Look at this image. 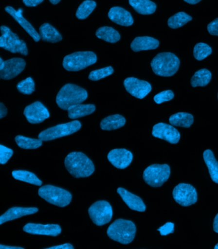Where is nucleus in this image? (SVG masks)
<instances>
[{
  "instance_id": "obj_34",
  "label": "nucleus",
  "mask_w": 218,
  "mask_h": 249,
  "mask_svg": "<svg viewBox=\"0 0 218 249\" xmlns=\"http://www.w3.org/2000/svg\"><path fill=\"white\" fill-rule=\"evenodd\" d=\"M96 6V3L93 0H85L77 9L76 16L77 19H86L95 9Z\"/></svg>"
},
{
  "instance_id": "obj_25",
  "label": "nucleus",
  "mask_w": 218,
  "mask_h": 249,
  "mask_svg": "<svg viewBox=\"0 0 218 249\" xmlns=\"http://www.w3.org/2000/svg\"><path fill=\"white\" fill-rule=\"evenodd\" d=\"M130 5L138 13L142 15H150L156 11V3L150 0H129Z\"/></svg>"
},
{
  "instance_id": "obj_48",
  "label": "nucleus",
  "mask_w": 218,
  "mask_h": 249,
  "mask_svg": "<svg viewBox=\"0 0 218 249\" xmlns=\"http://www.w3.org/2000/svg\"><path fill=\"white\" fill-rule=\"evenodd\" d=\"M5 66V62L3 60V59L0 58V70H2Z\"/></svg>"
},
{
  "instance_id": "obj_1",
  "label": "nucleus",
  "mask_w": 218,
  "mask_h": 249,
  "mask_svg": "<svg viewBox=\"0 0 218 249\" xmlns=\"http://www.w3.org/2000/svg\"><path fill=\"white\" fill-rule=\"evenodd\" d=\"M65 166L69 173L76 178L89 177L95 171L92 161L81 152L70 153L65 159Z\"/></svg>"
},
{
  "instance_id": "obj_29",
  "label": "nucleus",
  "mask_w": 218,
  "mask_h": 249,
  "mask_svg": "<svg viewBox=\"0 0 218 249\" xmlns=\"http://www.w3.org/2000/svg\"><path fill=\"white\" fill-rule=\"evenodd\" d=\"M97 37L109 43H116L120 39L119 33L109 26L99 28L95 33Z\"/></svg>"
},
{
  "instance_id": "obj_19",
  "label": "nucleus",
  "mask_w": 218,
  "mask_h": 249,
  "mask_svg": "<svg viewBox=\"0 0 218 249\" xmlns=\"http://www.w3.org/2000/svg\"><path fill=\"white\" fill-rule=\"evenodd\" d=\"M117 193L130 209L140 212L145 211L146 206L141 198L138 196L134 195L121 187L117 189Z\"/></svg>"
},
{
  "instance_id": "obj_8",
  "label": "nucleus",
  "mask_w": 218,
  "mask_h": 249,
  "mask_svg": "<svg viewBox=\"0 0 218 249\" xmlns=\"http://www.w3.org/2000/svg\"><path fill=\"white\" fill-rule=\"evenodd\" d=\"M81 127L80 122L74 120L69 123L60 124L49 128L40 132L38 138L42 142H49V141L56 140L57 138L71 135L78 131Z\"/></svg>"
},
{
  "instance_id": "obj_6",
  "label": "nucleus",
  "mask_w": 218,
  "mask_h": 249,
  "mask_svg": "<svg viewBox=\"0 0 218 249\" xmlns=\"http://www.w3.org/2000/svg\"><path fill=\"white\" fill-rule=\"evenodd\" d=\"M97 58L91 52H76L67 55L63 60V66L68 71H79L96 63Z\"/></svg>"
},
{
  "instance_id": "obj_41",
  "label": "nucleus",
  "mask_w": 218,
  "mask_h": 249,
  "mask_svg": "<svg viewBox=\"0 0 218 249\" xmlns=\"http://www.w3.org/2000/svg\"><path fill=\"white\" fill-rule=\"evenodd\" d=\"M207 30L212 36H218V18L208 24Z\"/></svg>"
},
{
  "instance_id": "obj_9",
  "label": "nucleus",
  "mask_w": 218,
  "mask_h": 249,
  "mask_svg": "<svg viewBox=\"0 0 218 249\" xmlns=\"http://www.w3.org/2000/svg\"><path fill=\"white\" fill-rule=\"evenodd\" d=\"M170 176V167L168 164H152L144 171V181L150 186H162Z\"/></svg>"
},
{
  "instance_id": "obj_20",
  "label": "nucleus",
  "mask_w": 218,
  "mask_h": 249,
  "mask_svg": "<svg viewBox=\"0 0 218 249\" xmlns=\"http://www.w3.org/2000/svg\"><path fill=\"white\" fill-rule=\"evenodd\" d=\"M109 18L111 21L120 26H130L134 22L131 13L119 7L111 8L109 12Z\"/></svg>"
},
{
  "instance_id": "obj_18",
  "label": "nucleus",
  "mask_w": 218,
  "mask_h": 249,
  "mask_svg": "<svg viewBox=\"0 0 218 249\" xmlns=\"http://www.w3.org/2000/svg\"><path fill=\"white\" fill-rule=\"evenodd\" d=\"M5 11L9 14L10 15L16 20L24 28V30L32 36V38L34 40V41L38 42L40 39V36L39 34L36 32V30L33 27V26L26 19H24L22 14L23 12V10L19 9L18 11H16L13 7H6Z\"/></svg>"
},
{
  "instance_id": "obj_32",
  "label": "nucleus",
  "mask_w": 218,
  "mask_h": 249,
  "mask_svg": "<svg viewBox=\"0 0 218 249\" xmlns=\"http://www.w3.org/2000/svg\"><path fill=\"white\" fill-rule=\"evenodd\" d=\"M15 141L18 146L25 150H34L42 146V141L39 139L26 138L22 136L16 137Z\"/></svg>"
},
{
  "instance_id": "obj_42",
  "label": "nucleus",
  "mask_w": 218,
  "mask_h": 249,
  "mask_svg": "<svg viewBox=\"0 0 218 249\" xmlns=\"http://www.w3.org/2000/svg\"><path fill=\"white\" fill-rule=\"evenodd\" d=\"M43 1L44 0H22L24 5L28 7H36Z\"/></svg>"
},
{
  "instance_id": "obj_35",
  "label": "nucleus",
  "mask_w": 218,
  "mask_h": 249,
  "mask_svg": "<svg viewBox=\"0 0 218 249\" xmlns=\"http://www.w3.org/2000/svg\"><path fill=\"white\" fill-rule=\"evenodd\" d=\"M212 52H213L212 48L209 45L200 42L195 45L194 50H193V55L196 60L201 61L211 55Z\"/></svg>"
},
{
  "instance_id": "obj_2",
  "label": "nucleus",
  "mask_w": 218,
  "mask_h": 249,
  "mask_svg": "<svg viewBox=\"0 0 218 249\" xmlns=\"http://www.w3.org/2000/svg\"><path fill=\"white\" fill-rule=\"evenodd\" d=\"M88 93L85 89L73 84H67L59 91L56 102L61 109L67 110L71 106L86 101Z\"/></svg>"
},
{
  "instance_id": "obj_31",
  "label": "nucleus",
  "mask_w": 218,
  "mask_h": 249,
  "mask_svg": "<svg viewBox=\"0 0 218 249\" xmlns=\"http://www.w3.org/2000/svg\"><path fill=\"white\" fill-rule=\"evenodd\" d=\"M212 74L206 69L198 71L191 79V85L193 87H205L211 80Z\"/></svg>"
},
{
  "instance_id": "obj_47",
  "label": "nucleus",
  "mask_w": 218,
  "mask_h": 249,
  "mask_svg": "<svg viewBox=\"0 0 218 249\" xmlns=\"http://www.w3.org/2000/svg\"><path fill=\"white\" fill-rule=\"evenodd\" d=\"M184 1L187 3L191 4V5H195V4L199 3L201 0H184Z\"/></svg>"
},
{
  "instance_id": "obj_44",
  "label": "nucleus",
  "mask_w": 218,
  "mask_h": 249,
  "mask_svg": "<svg viewBox=\"0 0 218 249\" xmlns=\"http://www.w3.org/2000/svg\"><path fill=\"white\" fill-rule=\"evenodd\" d=\"M7 114V109L3 103H0V118L2 119Z\"/></svg>"
},
{
  "instance_id": "obj_30",
  "label": "nucleus",
  "mask_w": 218,
  "mask_h": 249,
  "mask_svg": "<svg viewBox=\"0 0 218 249\" xmlns=\"http://www.w3.org/2000/svg\"><path fill=\"white\" fill-rule=\"evenodd\" d=\"M12 177L14 178L24 181L32 184L36 185V186H41L42 184V181L38 178V177L33 173L30 172L28 171L23 170H17L12 171Z\"/></svg>"
},
{
  "instance_id": "obj_7",
  "label": "nucleus",
  "mask_w": 218,
  "mask_h": 249,
  "mask_svg": "<svg viewBox=\"0 0 218 249\" xmlns=\"http://www.w3.org/2000/svg\"><path fill=\"white\" fill-rule=\"evenodd\" d=\"M0 47L12 53H19L23 56L28 54L27 46L24 40L20 39L17 34H14L5 26L1 27Z\"/></svg>"
},
{
  "instance_id": "obj_49",
  "label": "nucleus",
  "mask_w": 218,
  "mask_h": 249,
  "mask_svg": "<svg viewBox=\"0 0 218 249\" xmlns=\"http://www.w3.org/2000/svg\"><path fill=\"white\" fill-rule=\"evenodd\" d=\"M61 0H50V1L52 4H54V5H56V4H58L60 3Z\"/></svg>"
},
{
  "instance_id": "obj_12",
  "label": "nucleus",
  "mask_w": 218,
  "mask_h": 249,
  "mask_svg": "<svg viewBox=\"0 0 218 249\" xmlns=\"http://www.w3.org/2000/svg\"><path fill=\"white\" fill-rule=\"evenodd\" d=\"M124 85L128 93L139 99H144L152 90L149 83L135 77L126 78L124 81Z\"/></svg>"
},
{
  "instance_id": "obj_39",
  "label": "nucleus",
  "mask_w": 218,
  "mask_h": 249,
  "mask_svg": "<svg viewBox=\"0 0 218 249\" xmlns=\"http://www.w3.org/2000/svg\"><path fill=\"white\" fill-rule=\"evenodd\" d=\"M13 150L3 145H0V163L5 164L13 155Z\"/></svg>"
},
{
  "instance_id": "obj_24",
  "label": "nucleus",
  "mask_w": 218,
  "mask_h": 249,
  "mask_svg": "<svg viewBox=\"0 0 218 249\" xmlns=\"http://www.w3.org/2000/svg\"><path fill=\"white\" fill-rule=\"evenodd\" d=\"M95 111V106L93 104H76V105L71 106L67 109L69 118L73 120L89 115Z\"/></svg>"
},
{
  "instance_id": "obj_10",
  "label": "nucleus",
  "mask_w": 218,
  "mask_h": 249,
  "mask_svg": "<svg viewBox=\"0 0 218 249\" xmlns=\"http://www.w3.org/2000/svg\"><path fill=\"white\" fill-rule=\"evenodd\" d=\"M90 217L95 225L101 226L109 223L113 217V209L107 201H99L89 209Z\"/></svg>"
},
{
  "instance_id": "obj_33",
  "label": "nucleus",
  "mask_w": 218,
  "mask_h": 249,
  "mask_svg": "<svg viewBox=\"0 0 218 249\" xmlns=\"http://www.w3.org/2000/svg\"><path fill=\"white\" fill-rule=\"evenodd\" d=\"M191 20H192V18L188 14L183 12H178L169 18L168 25L172 29H177V28L182 27Z\"/></svg>"
},
{
  "instance_id": "obj_11",
  "label": "nucleus",
  "mask_w": 218,
  "mask_h": 249,
  "mask_svg": "<svg viewBox=\"0 0 218 249\" xmlns=\"http://www.w3.org/2000/svg\"><path fill=\"white\" fill-rule=\"evenodd\" d=\"M173 197L175 201L182 207H189L197 203V192L192 185L180 183L174 188Z\"/></svg>"
},
{
  "instance_id": "obj_50",
  "label": "nucleus",
  "mask_w": 218,
  "mask_h": 249,
  "mask_svg": "<svg viewBox=\"0 0 218 249\" xmlns=\"http://www.w3.org/2000/svg\"><path fill=\"white\" fill-rule=\"evenodd\" d=\"M215 249H218V244H217V246H216L215 247Z\"/></svg>"
},
{
  "instance_id": "obj_28",
  "label": "nucleus",
  "mask_w": 218,
  "mask_h": 249,
  "mask_svg": "<svg viewBox=\"0 0 218 249\" xmlns=\"http://www.w3.org/2000/svg\"><path fill=\"white\" fill-rule=\"evenodd\" d=\"M170 124L173 126L189 128L194 122L192 114L187 113H177L173 114L169 119Z\"/></svg>"
},
{
  "instance_id": "obj_45",
  "label": "nucleus",
  "mask_w": 218,
  "mask_h": 249,
  "mask_svg": "<svg viewBox=\"0 0 218 249\" xmlns=\"http://www.w3.org/2000/svg\"><path fill=\"white\" fill-rule=\"evenodd\" d=\"M213 230L216 232L218 233V213L215 218L213 222Z\"/></svg>"
},
{
  "instance_id": "obj_5",
  "label": "nucleus",
  "mask_w": 218,
  "mask_h": 249,
  "mask_svg": "<svg viewBox=\"0 0 218 249\" xmlns=\"http://www.w3.org/2000/svg\"><path fill=\"white\" fill-rule=\"evenodd\" d=\"M38 194L45 201L59 207H66L72 201V195L69 191L54 185H47L40 187Z\"/></svg>"
},
{
  "instance_id": "obj_36",
  "label": "nucleus",
  "mask_w": 218,
  "mask_h": 249,
  "mask_svg": "<svg viewBox=\"0 0 218 249\" xmlns=\"http://www.w3.org/2000/svg\"><path fill=\"white\" fill-rule=\"evenodd\" d=\"M17 89L20 93L24 94V95H31L36 90L33 79L32 77H28L21 81L18 84Z\"/></svg>"
},
{
  "instance_id": "obj_37",
  "label": "nucleus",
  "mask_w": 218,
  "mask_h": 249,
  "mask_svg": "<svg viewBox=\"0 0 218 249\" xmlns=\"http://www.w3.org/2000/svg\"><path fill=\"white\" fill-rule=\"evenodd\" d=\"M113 69L112 68V67H105V68L91 71L89 75V79L91 81H98L113 74Z\"/></svg>"
},
{
  "instance_id": "obj_4",
  "label": "nucleus",
  "mask_w": 218,
  "mask_h": 249,
  "mask_svg": "<svg viewBox=\"0 0 218 249\" xmlns=\"http://www.w3.org/2000/svg\"><path fill=\"white\" fill-rule=\"evenodd\" d=\"M135 224L131 220L117 219L109 226L107 234L111 240L122 244H129L135 237Z\"/></svg>"
},
{
  "instance_id": "obj_43",
  "label": "nucleus",
  "mask_w": 218,
  "mask_h": 249,
  "mask_svg": "<svg viewBox=\"0 0 218 249\" xmlns=\"http://www.w3.org/2000/svg\"><path fill=\"white\" fill-rule=\"evenodd\" d=\"M48 249H74V247L70 244H65L60 245V246H56L52 247V248H47Z\"/></svg>"
},
{
  "instance_id": "obj_15",
  "label": "nucleus",
  "mask_w": 218,
  "mask_h": 249,
  "mask_svg": "<svg viewBox=\"0 0 218 249\" xmlns=\"http://www.w3.org/2000/svg\"><path fill=\"white\" fill-rule=\"evenodd\" d=\"M108 159L116 168L124 169L131 164L133 156L130 151L126 149H114L108 155Z\"/></svg>"
},
{
  "instance_id": "obj_21",
  "label": "nucleus",
  "mask_w": 218,
  "mask_h": 249,
  "mask_svg": "<svg viewBox=\"0 0 218 249\" xmlns=\"http://www.w3.org/2000/svg\"><path fill=\"white\" fill-rule=\"evenodd\" d=\"M38 211L37 208L13 207L8 210L0 217V224L17 219L24 216L32 215Z\"/></svg>"
},
{
  "instance_id": "obj_17",
  "label": "nucleus",
  "mask_w": 218,
  "mask_h": 249,
  "mask_svg": "<svg viewBox=\"0 0 218 249\" xmlns=\"http://www.w3.org/2000/svg\"><path fill=\"white\" fill-rule=\"evenodd\" d=\"M27 233L36 235L57 236L62 232V228L58 224H43L28 223L23 227Z\"/></svg>"
},
{
  "instance_id": "obj_46",
  "label": "nucleus",
  "mask_w": 218,
  "mask_h": 249,
  "mask_svg": "<svg viewBox=\"0 0 218 249\" xmlns=\"http://www.w3.org/2000/svg\"><path fill=\"white\" fill-rule=\"evenodd\" d=\"M0 249H23L22 248H19V247H10V246H3V245H1L0 246Z\"/></svg>"
},
{
  "instance_id": "obj_23",
  "label": "nucleus",
  "mask_w": 218,
  "mask_h": 249,
  "mask_svg": "<svg viewBox=\"0 0 218 249\" xmlns=\"http://www.w3.org/2000/svg\"><path fill=\"white\" fill-rule=\"evenodd\" d=\"M40 38L43 41L56 43L62 40V36L54 26L49 23H44L39 28Z\"/></svg>"
},
{
  "instance_id": "obj_26",
  "label": "nucleus",
  "mask_w": 218,
  "mask_h": 249,
  "mask_svg": "<svg viewBox=\"0 0 218 249\" xmlns=\"http://www.w3.org/2000/svg\"><path fill=\"white\" fill-rule=\"evenodd\" d=\"M126 124V119L120 114L109 116L102 120L101 128L104 130H113L122 127Z\"/></svg>"
},
{
  "instance_id": "obj_14",
  "label": "nucleus",
  "mask_w": 218,
  "mask_h": 249,
  "mask_svg": "<svg viewBox=\"0 0 218 249\" xmlns=\"http://www.w3.org/2000/svg\"><path fill=\"white\" fill-rule=\"evenodd\" d=\"M24 115L28 122L32 124L42 123L50 116L48 109L40 102H36L26 106Z\"/></svg>"
},
{
  "instance_id": "obj_13",
  "label": "nucleus",
  "mask_w": 218,
  "mask_h": 249,
  "mask_svg": "<svg viewBox=\"0 0 218 249\" xmlns=\"http://www.w3.org/2000/svg\"><path fill=\"white\" fill-rule=\"evenodd\" d=\"M152 136L155 138L162 139L171 144L178 143L181 134L172 124L159 123L153 126Z\"/></svg>"
},
{
  "instance_id": "obj_16",
  "label": "nucleus",
  "mask_w": 218,
  "mask_h": 249,
  "mask_svg": "<svg viewBox=\"0 0 218 249\" xmlns=\"http://www.w3.org/2000/svg\"><path fill=\"white\" fill-rule=\"evenodd\" d=\"M26 62L23 59L14 58L5 62V66L0 70V77L4 80H9L17 76L24 71Z\"/></svg>"
},
{
  "instance_id": "obj_3",
  "label": "nucleus",
  "mask_w": 218,
  "mask_h": 249,
  "mask_svg": "<svg viewBox=\"0 0 218 249\" xmlns=\"http://www.w3.org/2000/svg\"><path fill=\"white\" fill-rule=\"evenodd\" d=\"M150 65L155 74L171 77L179 70L180 60L172 53H161L154 57Z\"/></svg>"
},
{
  "instance_id": "obj_22",
  "label": "nucleus",
  "mask_w": 218,
  "mask_h": 249,
  "mask_svg": "<svg viewBox=\"0 0 218 249\" xmlns=\"http://www.w3.org/2000/svg\"><path fill=\"white\" fill-rule=\"evenodd\" d=\"M160 42L156 38L150 36H138L132 42L131 48L133 52H139L155 50L158 48Z\"/></svg>"
},
{
  "instance_id": "obj_27",
  "label": "nucleus",
  "mask_w": 218,
  "mask_h": 249,
  "mask_svg": "<svg viewBox=\"0 0 218 249\" xmlns=\"http://www.w3.org/2000/svg\"><path fill=\"white\" fill-rule=\"evenodd\" d=\"M203 159L209 169L210 176L214 182L218 183V162L211 150H205L203 154Z\"/></svg>"
},
{
  "instance_id": "obj_40",
  "label": "nucleus",
  "mask_w": 218,
  "mask_h": 249,
  "mask_svg": "<svg viewBox=\"0 0 218 249\" xmlns=\"http://www.w3.org/2000/svg\"><path fill=\"white\" fill-rule=\"evenodd\" d=\"M158 231L160 232L161 235L166 236L174 232V224L172 222H167L164 225L158 229Z\"/></svg>"
},
{
  "instance_id": "obj_38",
  "label": "nucleus",
  "mask_w": 218,
  "mask_h": 249,
  "mask_svg": "<svg viewBox=\"0 0 218 249\" xmlns=\"http://www.w3.org/2000/svg\"><path fill=\"white\" fill-rule=\"evenodd\" d=\"M174 94L172 90H166L157 94L154 96V100L155 103L158 104L165 103L171 101L174 99Z\"/></svg>"
}]
</instances>
